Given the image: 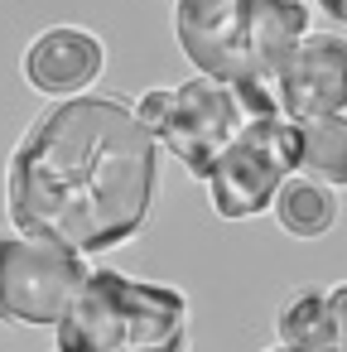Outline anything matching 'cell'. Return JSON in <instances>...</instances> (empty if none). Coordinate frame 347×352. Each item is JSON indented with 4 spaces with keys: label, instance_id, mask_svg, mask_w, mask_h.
<instances>
[{
    "label": "cell",
    "instance_id": "277c9868",
    "mask_svg": "<svg viewBox=\"0 0 347 352\" xmlns=\"http://www.w3.org/2000/svg\"><path fill=\"white\" fill-rule=\"evenodd\" d=\"M135 116L159 140V150H169L193 179H203L212 169V160L222 155V145L241 131V121L251 116V107L241 102L236 87L193 73L188 82L150 87L135 102Z\"/></svg>",
    "mask_w": 347,
    "mask_h": 352
},
{
    "label": "cell",
    "instance_id": "6da1fadb",
    "mask_svg": "<svg viewBox=\"0 0 347 352\" xmlns=\"http://www.w3.org/2000/svg\"><path fill=\"white\" fill-rule=\"evenodd\" d=\"M159 193V140L121 97H58L10 155V227L78 256L126 246Z\"/></svg>",
    "mask_w": 347,
    "mask_h": 352
},
{
    "label": "cell",
    "instance_id": "7a4b0ae2",
    "mask_svg": "<svg viewBox=\"0 0 347 352\" xmlns=\"http://www.w3.org/2000/svg\"><path fill=\"white\" fill-rule=\"evenodd\" d=\"M304 30V0H179L174 6V39L193 73L236 87L251 111H275L270 82Z\"/></svg>",
    "mask_w": 347,
    "mask_h": 352
},
{
    "label": "cell",
    "instance_id": "7c38bea8",
    "mask_svg": "<svg viewBox=\"0 0 347 352\" xmlns=\"http://www.w3.org/2000/svg\"><path fill=\"white\" fill-rule=\"evenodd\" d=\"M328 328H333V342L347 347V285L328 289Z\"/></svg>",
    "mask_w": 347,
    "mask_h": 352
},
{
    "label": "cell",
    "instance_id": "30bf717a",
    "mask_svg": "<svg viewBox=\"0 0 347 352\" xmlns=\"http://www.w3.org/2000/svg\"><path fill=\"white\" fill-rule=\"evenodd\" d=\"M275 217H280V227L289 232V236H299V241H318V236H328L333 232V222H337V198H333V188L328 184H313V179H284L280 184V193H275Z\"/></svg>",
    "mask_w": 347,
    "mask_h": 352
},
{
    "label": "cell",
    "instance_id": "5bb4252c",
    "mask_svg": "<svg viewBox=\"0 0 347 352\" xmlns=\"http://www.w3.org/2000/svg\"><path fill=\"white\" fill-rule=\"evenodd\" d=\"M313 6H318L333 25H347V0H313Z\"/></svg>",
    "mask_w": 347,
    "mask_h": 352
},
{
    "label": "cell",
    "instance_id": "8fae6325",
    "mask_svg": "<svg viewBox=\"0 0 347 352\" xmlns=\"http://www.w3.org/2000/svg\"><path fill=\"white\" fill-rule=\"evenodd\" d=\"M275 333L280 342H333V328H328V294L323 289H294L284 299V309L275 314Z\"/></svg>",
    "mask_w": 347,
    "mask_h": 352
},
{
    "label": "cell",
    "instance_id": "8992f818",
    "mask_svg": "<svg viewBox=\"0 0 347 352\" xmlns=\"http://www.w3.org/2000/svg\"><path fill=\"white\" fill-rule=\"evenodd\" d=\"M87 280V256L54 241L0 232V318L20 328H54Z\"/></svg>",
    "mask_w": 347,
    "mask_h": 352
},
{
    "label": "cell",
    "instance_id": "3957f363",
    "mask_svg": "<svg viewBox=\"0 0 347 352\" xmlns=\"http://www.w3.org/2000/svg\"><path fill=\"white\" fill-rule=\"evenodd\" d=\"M58 352H188V299L121 270H87L54 323Z\"/></svg>",
    "mask_w": 347,
    "mask_h": 352
},
{
    "label": "cell",
    "instance_id": "ba28073f",
    "mask_svg": "<svg viewBox=\"0 0 347 352\" xmlns=\"http://www.w3.org/2000/svg\"><path fill=\"white\" fill-rule=\"evenodd\" d=\"M107 68V44L82 25H54L25 49V82L39 97H78Z\"/></svg>",
    "mask_w": 347,
    "mask_h": 352
},
{
    "label": "cell",
    "instance_id": "4fadbf2b",
    "mask_svg": "<svg viewBox=\"0 0 347 352\" xmlns=\"http://www.w3.org/2000/svg\"><path fill=\"white\" fill-rule=\"evenodd\" d=\"M270 352H347V347H337V342H304V347H294V342H275Z\"/></svg>",
    "mask_w": 347,
    "mask_h": 352
},
{
    "label": "cell",
    "instance_id": "52a82bcc",
    "mask_svg": "<svg viewBox=\"0 0 347 352\" xmlns=\"http://www.w3.org/2000/svg\"><path fill=\"white\" fill-rule=\"evenodd\" d=\"M270 102L294 126L347 111V34L304 30L270 82Z\"/></svg>",
    "mask_w": 347,
    "mask_h": 352
},
{
    "label": "cell",
    "instance_id": "5b68a950",
    "mask_svg": "<svg viewBox=\"0 0 347 352\" xmlns=\"http://www.w3.org/2000/svg\"><path fill=\"white\" fill-rule=\"evenodd\" d=\"M294 160H299V126L280 111H251L203 174L212 212L227 222L270 212L280 184L294 174Z\"/></svg>",
    "mask_w": 347,
    "mask_h": 352
},
{
    "label": "cell",
    "instance_id": "9c48e42d",
    "mask_svg": "<svg viewBox=\"0 0 347 352\" xmlns=\"http://www.w3.org/2000/svg\"><path fill=\"white\" fill-rule=\"evenodd\" d=\"M294 174H304L313 184H328V188H347V111L299 121Z\"/></svg>",
    "mask_w": 347,
    "mask_h": 352
}]
</instances>
